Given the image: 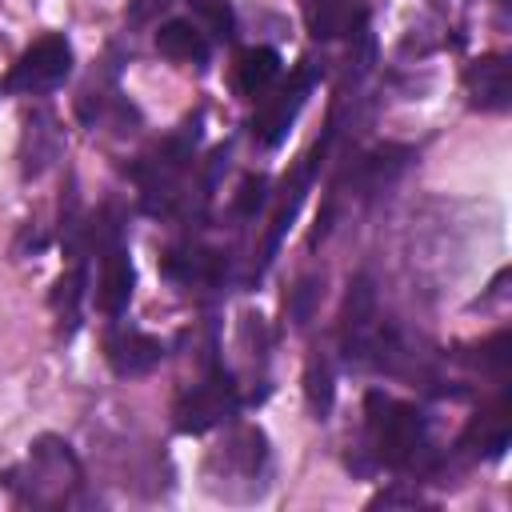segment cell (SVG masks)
I'll use <instances>...</instances> for the list:
<instances>
[{
	"label": "cell",
	"instance_id": "6da1fadb",
	"mask_svg": "<svg viewBox=\"0 0 512 512\" xmlns=\"http://www.w3.org/2000/svg\"><path fill=\"white\" fill-rule=\"evenodd\" d=\"M364 416H368V436L376 444V456L384 464H412L416 452L424 448V420L412 404H400L384 392L364 396Z\"/></svg>",
	"mask_w": 512,
	"mask_h": 512
},
{
	"label": "cell",
	"instance_id": "7a4b0ae2",
	"mask_svg": "<svg viewBox=\"0 0 512 512\" xmlns=\"http://www.w3.org/2000/svg\"><path fill=\"white\" fill-rule=\"evenodd\" d=\"M72 72V48L64 36H44L36 40L4 76L8 92H48L56 84H64V76Z\"/></svg>",
	"mask_w": 512,
	"mask_h": 512
},
{
	"label": "cell",
	"instance_id": "3957f363",
	"mask_svg": "<svg viewBox=\"0 0 512 512\" xmlns=\"http://www.w3.org/2000/svg\"><path fill=\"white\" fill-rule=\"evenodd\" d=\"M236 404L240 400H236L232 376L228 372H216L212 380H204V384H196V388H188L180 396V404H176V428L180 432H204V428L228 420L236 412Z\"/></svg>",
	"mask_w": 512,
	"mask_h": 512
},
{
	"label": "cell",
	"instance_id": "277c9868",
	"mask_svg": "<svg viewBox=\"0 0 512 512\" xmlns=\"http://www.w3.org/2000/svg\"><path fill=\"white\" fill-rule=\"evenodd\" d=\"M104 356H108L116 376H140V372H148V368H156L164 360V344L156 336H148V332L112 324L104 332Z\"/></svg>",
	"mask_w": 512,
	"mask_h": 512
},
{
	"label": "cell",
	"instance_id": "5b68a950",
	"mask_svg": "<svg viewBox=\"0 0 512 512\" xmlns=\"http://www.w3.org/2000/svg\"><path fill=\"white\" fill-rule=\"evenodd\" d=\"M308 88H312V72H296L292 84L268 100V108L260 112V120L252 128L264 148H280L288 140V132H292V124H296V116H300V108L308 100Z\"/></svg>",
	"mask_w": 512,
	"mask_h": 512
},
{
	"label": "cell",
	"instance_id": "8992f818",
	"mask_svg": "<svg viewBox=\"0 0 512 512\" xmlns=\"http://www.w3.org/2000/svg\"><path fill=\"white\" fill-rule=\"evenodd\" d=\"M372 320H376V292L368 276H356L348 284V300H344V356L348 360H364L372 352Z\"/></svg>",
	"mask_w": 512,
	"mask_h": 512
},
{
	"label": "cell",
	"instance_id": "52a82bcc",
	"mask_svg": "<svg viewBox=\"0 0 512 512\" xmlns=\"http://www.w3.org/2000/svg\"><path fill=\"white\" fill-rule=\"evenodd\" d=\"M132 300V260L120 240H112L100 256V284H96V308L104 316H120Z\"/></svg>",
	"mask_w": 512,
	"mask_h": 512
},
{
	"label": "cell",
	"instance_id": "ba28073f",
	"mask_svg": "<svg viewBox=\"0 0 512 512\" xmlns=\"http://www.w3.org/2000/svg\"><path fill=\"white\" fill-rule=\"evenodd\" d=\"M60 156V128L52 112H32L24 128V176H40Z\"/></svg>",
	"mask_w": 512,
	"mask_h": 512
},
{
	"label": "cell",
	"instance_id": "9c48e42d",
	"mask_svg": "<svg viewBox=\"0 0 512 512\" xmlns=\"http://www.w3.org/2000/svg\"><path fill=\"white\" fill-rule=\"evenodd\" d=\"M468 88H472V100L480 108H508V60L504 56H488V60H476L468 68Z\"/></svg>",
	"mask_w": 512,
	"mask_h": 512
},
{
	"label": "cell",
	"instance_id": "30bf717a",
	"mask_svg": "<svg viewBox=\"0 0 512 512\" xmlns=\"http://www.w3.org/2000/svg\"><path fill=\"white\" fill-rule=\"evenodd\" d=\"M156 48H160V56H168V60H192V64H204L208 60V36L192 24V20H168V24H160V32H156Z\"/></svg>",
	"mask_w": 512,
	"mask_h": 512
},
{
	"label": "cell",
	"instance_id": "8fae6325",
	"mask_svg": "<svg viewBox=\"0 0 512 512\" xmlns=\"http://www.w3.org/2000/svg\"><path fill=\"white\" fill-rule=\"evenodd\" d=\"M280 76V56L272 52V48H248L244 56H240V68H236V84H240V92L244 96H264V88L272 84Z\"/></svg>",
	"mask_w": 512,
	"mask_h": 512
},
{
	"label": "cell",
	"instance_id": "7c38bea8",
	"mask_svg": "<svg viewBox=\"0 0 512 512\" xmlns=\"http://www.w3.org/2000/svg\"><path fill=\"white\" fill-rule=\"evenodd\" d=\"M304 20L316 40H332L352 20V0H304Z\"/></svg>",
	"mask_w": 512,
	"mask_h": 512
},
{
	"label": "cell",
	"instance_id": "4fadbf2b",
	"mask_svg": "<svg viewBox=\"0 0 512 512\" xmlns=\"http://www.w3.org/2000/svg\"><path fill=\"white\" fill-rule=\"evenodd\" d=\"M84 280H88V268H84V260L76 256L72 272L60 276V280H56V292H52V308H56L60 320H68V332L76 328V312H80V300H84Z\"/></svg>",
	"mask_w": 512,
	"mask_h": 512
},
{
	"label": "cell",
	"instance_id": "5bb4252c",
	"mask_svg": "<svg viewBox=\"0 0 512 512\" xmlns=\"http://www.w3.org/2000/svg\"><path fill=\"white\" fill-rule=\"evenodd\" d=\"M304 396H308V408L316 420H324L332 412V368L324 360H312L308 372H304Z\"/></svg>",
	"mask_w": 512,
	"mask_h": 512
},
{
	"label": "cell",
	"instance_id": "9a60e30c",
	"mask_svg": "<svg viewBox=\"0 0 512 512\" xmlns=\"http://www.w3.org/2000/svg\"><path fill=\"white\" fill-rule=\"evenodd\" d=\"M316 300H320V284H316V280H300V284L292 288V296H288V316H292V324H308Z\"/></svg>",
	"mask_w": 512,
	"mask_h": 512
},
{
	"label": "cell",
	"instance_id": "2e32d148",
	"mask_svg": "<svg viewBox=\"0 0 512 512\" xmlns=\"http://www.w3.org/2000/svg\"><path fill=\"white\" fill-rule=\"evenodd\" d=\"M264 188H268L264 176H248L244 188H240V196H236V212H240V216H252V212L264 204Z\"/></svg>",
	"mask_w": 512,
	"mask_h": 512
},
{
	"label": "cell",
	"instance_id": "e0dca14e",
	"mask_svg": "<svg viewBox=\"0 0 512 512\" xmlns=\"http://www.w3.org/2000/svg\"><path fill=\"white\" fill-rule=\"evenodd\" d=\"M200 12L212 20V28H216V36H232V12H228V0H200Z\"/></svg>",
	"mask_w": 512,
	"mask_h": 512
},
{
	"label": "cell",
	"instance_id": "ac0fdd59",
	"mask_svg": "<svg viewBox=\"0 0 512 512\" xmlns=\"http://www.w3.org/2000/svg\"><path fill=\"white\" fill-rule=\"evenodd\" d=\"M164 4H172V0H132V8H128V16L140 24V20H148L152 12H160Z\"/></svg>",
	"mask_w": 512,
	"mask_h": 512
},
{
	"label": "cell",
	"instance_id": "d6986e66",
	"mask_svg": "<svg viewBox=\"0 0 512 512\" xmlns=\"http://www.w3.org/2000/svg\"><path fill=\"white\" fill-rule=\"evenodd\" d=\"M500 4H508V0H500Z\"/></svg>",
	"mask_w": 512,
	"mask_h": 512
}]
</instances>
